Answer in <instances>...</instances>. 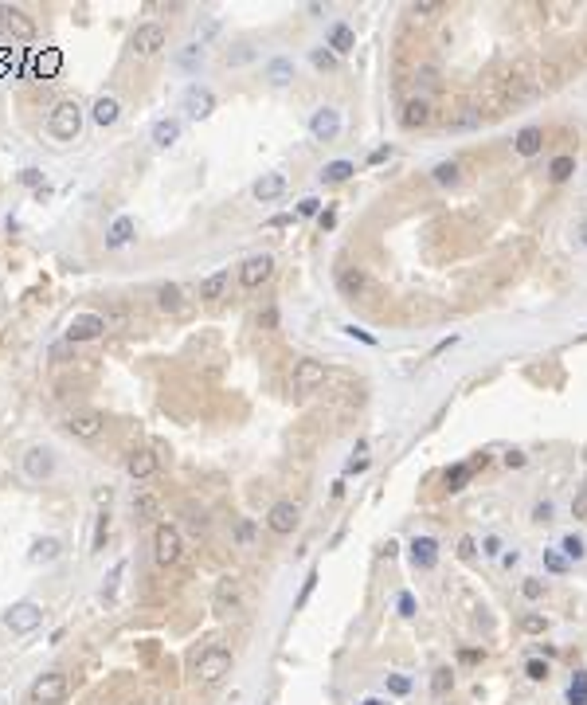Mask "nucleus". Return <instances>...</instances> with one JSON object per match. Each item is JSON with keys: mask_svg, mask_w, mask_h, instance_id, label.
Masks as SVG:
<instances>
[{"mask_svg": "<svg viewBox=\"0 0 587 705\" xmlns=\"http://www.w3.org/2000/svg\"><path fill=\"white\" fill-rule=\"evenodd\" d=\"M82 122H87V110H82L75 99L55 102V110L47 114V138L59 141V145H70V141H79Z\"/></svg>", "mask_w": 587, "mask_h": 705, "instance_id": "obj_1", "label": "nucleus"}, {"mask_svg": "<svg viewBox=\"0 0 587 705\" xmlns=\"http://www.w3.org/2000/svg\"><path fill=\"white\" fill-rule=\"evenodd\" d=\"M28 694L36 705H63L70 697V678L63 674V670H47V674H40L31 682Z\"/></svg>", "mask_w": 587, "mask_h": 705, "instance_id": "obj_2", "label": "nucleus"}, {"mask_svg": "<svg viewBox=\"0 0 587 705\" xmlns=\"http://www.w3.org/2000/svg\"><path fill=\"white\" fill-rule=\"evenodd\" d=\"M184 556V537H180L177 525H169V521H161L157 529H153V560H157L161 568H172Z\"/></svg>", "mask_w": 587, "mask_h": 705, "instance_id": "obj_3", "label": "nucleus"}, {"mask_svg": "<svg viewBox=\"0 0 587 705\" xmlns=\"http://www.w3.org/2000/svg\"><path fill=\"white\" fill-rule=\"evenodd\" d=\"M228 674H231V651L228 646H208V651L196 658V682L200 685H216Z\"/></svg>", "mask_w": 587, "mask_h": 705, "instance_id": "obj_4", "label": "nucleus"}, {"mask_svg": "<svg viewBox=\"0 0 587 705\" xmlns=\"http://www.w3.org/2000/svg\"><path fill=\"white\" fill-rule=\"evenodd\" d=\"M43 623V607L36 599H20V604H12L4 611V627H8L12 635H31L36 627Z\"/></svg>", "mask_w": 587, "mask_h": 705, "instance_id": "obj_5", "label": "nucleus"}, {"mask_svg": "<svg viewBox=\"0 0 587 705\" xmlns=\"http://www.w3.org/2000/svg\"><path fill=\"white\" fill-rule=\"evenodd\" d=\"M67 435L70 439H82V443H90V439H98L102 431H106V416L102 412H94V407H79V412H70L67 416Z\"/></svg>", "mask_w": 587, "mask_h": 705, "instance_id": "obj_6", "label": "nucleus"}, {"mask_svg": "<svg viewBox=\"0 0 587 705\" xmlns=\"http://www.w3.org/2000/svg\"><path fill=\"white\" fill-rule=\"evenodd\" d=\"M51 474H55V451H51L47 443H31V447L24 451V478L47 482Z\"/></svg>", "mask_w": 587, "mask_h": 705, "instance_id": "obj_7", "label": "nucleus"}, {"mask_svg": "<svg viewBox=\"0 0 587 705\" xmlns=\"http://www.w3.org/2000/svg\"><path fill=\"white\" fill-rule=\"evenodd\" d=\"M325 384V365L321 361H298L294 365V377H290V392L294 396H309V392H318V388Z\"/></svg>", "mask_w": 587, "mask_h": 705, "instance_id": "obj_8", "label": "nucleus"}, {"mask_svg": "<svg viewBox=\"0 0 587 705\" xmlns=\"http://www.w3.org/2000/svg\"><path fill=\"white\" fill-rule=\"evenodd\" d=\"M106 333V318L102 314H75V318L67 321V329H63V337L70 341V345H82V341H94Z\"/></svg>", "mask_w": 587, "mask_h": 705, "instance_id": "obj_9", "label": "nucleus"}, {"mask_svg": "<svg viewBox=\"0 0 587 705\" xmlns=\"http://www.w3.org/2000/svg\"><path fill=\"white\" fill-rule=\"evenodd\" d=\"M298 521H302V509H298V502H290V497L274 502L270 514H267V529L270 533H278V537H290L294 529H298Z\"/></svg>", "mask_w": 587, "mask_h": 705, "instance_id": "obj_10", "label": "nucleus"}, {"mask_svg": "<svg viewBox=\"0 0 587 705\" xmlns=\"http://www.w3.org/2000/svg\"><path fill=\"white\" fill-rule=\"evenodd\" d=\"M165 43H169V36H165V28L149 20V24H138V31H133L130 48L138 51V55H145V59H149V55H161V51H165Z\"/></svg>", "mask_w": 587, "mask_h": 705, "instance_id": "obj_11", "label": "nucleus"}, {"mask_svg": "<svg viewBox=\"0 0 587 705\" xmlns=\"http://www.w3.org/2000/svg\"><path fill=\"white\" fill-rule=\"evenodd\" d=\"M270 275H274V255H251L239 267V286L243 290H259Z\"/></svg>", "mask_w": 587, "mask_h": 705, "instance_id": "obj_12", "label": "nucleus"}, {"mask_svg": "<svg viewBox=\"0 0 587 705\" xmlns=\"http://www.w3.org/2000/svg\"><path fill=\"white\" fill-rule=\"evenodd\" d=\"M0 24L12 40H36V20H31L24 8H12V4H0Z\"/></svg>", "mask_w": 587, "mask_h": 705, "instance_id": "obj_13", "label": "nucleus"}, {"mask_svg": "<svg viewBox=\"0 0 587 705\" xmlns=\"http://www.w3.org/2000/svg\"><path fill=\"white\" fill-rule=\"evenodd\" d=\"M243 607V580L239 576H219L216 580V611L231 616Z\"/></svg>", "mask_w": 587, "mask_h": 705, "instance_id": "obj_14", "label": "nucleus"}, {"mask_svg": "<svg viewBox=\"0 0 587 705\" xmlns=\"http://www.w3.org/2000/svg\"><path fill=\"white\" fill-rule=\"evenodd\" d=\"M337 133H341V110H333V106L313 110V118H309V138L313 141H333Z\"/></svg>", "mask_w": 587, "mask_h": 705, "instance_id": "obj_15", "label": "nucleus"}, {"mask_svg": "<svg viewBox=\"0 0 587 705\" xmlns=\"http://www.w3.org/2000/svg\"><path fill=\"white\" fill-rule=\"evenodd\" d=\"M211 110H216V94H211L208 87H200V82H192L188 90H184V114L196 122L211 118Z\"/></svg>", "mask_w": 587, "mask_h": 705, "instance_id": "obj_16", "label": "nucleus"}, {"mask_svg": "<svg viewBox=\"0 0 587 705\" xmlns=\"http://www.w3.org/2000/svg\"><path fill=\"white\" fill-rule=\"evenodd\" d=\"M435 118V106H431L427 94H415V99L403 102V114H399V122L408 129H419V126H427V122Z\"/></svg>", "mask_w": 587, "mask_h": 705, "instance_id": "obj_17", "label": "nucleus"}, {"mask_svg": "<svg viewBox=\"0 0 587 705\" xmlns=\"http://www.w3.org/2000/svg\"><path fill=\"white\" fill-rule=\"evenodd\" d=\"M282 192H286V173H262V177L251 184V196L259 200V204H274Z\"/></svg>", "mask_w": 587, "mask_h": 705, "instance_id": "obj_18", "label": "nucleus"}, {"mask_svg": "<svg viewBox=\"0 0 587 705\" xmlns=\"http://www.w3.org/2000/svg\"><path fill=\"white\" fill-rule=\"evenodd\" d=\"M118 118H121V102L114 94H98L94 106H90V122L98 129H110V126H118Z\"/></svg>", "mask_w": 587, "mask_h": 705, "instance_id": "obj_19", "label": "nucleus"}, {"mask_svg": "<svg viewBox=\"0 0 587 705\" xmlns=\"http://www.w3.org/2000/svg\"><path fill=\"white\" fill-rule=\"evenodd\" d=\"M126 474H130L133 482H145V478H153V474H157V455H153V451H145V447L130 451V455H126Z\"/></svg>", "mask_w": 587, "mask_h": 705, "instance_id": "obj_20", "label": "nucleus"}, {"mask_svg": "<svg viewBox=\"0 0 587 705\" xmlns=\"http://www.w3.org/2000/svg\"><path fill=\"white\" fill-rule=\"evenodd\" d=\"M337 290L345 294L348 302H357L364 290H369V278H364V270L360 267H341L337 270Z\"/></svg>", "mask_w": 587, "mask_h": 705, "instance_id": "obj_21", "label": "nucleus"}, {"mask_svg": "<svg viewBox=\"0 0 587 705\" xmlns=\"http://www.w3.org/2000/svg\"><path fill=\"white\" fill-rule=\"evenodd\" d=\"M157 310L161 314H169V318L184 314V290H180L177 282H161L157 286Z\"/></svg>", "mask_w": 587, "mask_h": 705, "instance_id": "obj_22", "label": "nucleus"}, {"mask_svg": "<svg viewBox=\"0 0 587 705\" xmlns=\"http://www.w3.org/2000/svg\"><path fill=\"white\" fill-rule=\"evenodd\" d=\"M59 556H63V541H59V537H40V541H31V553H28L31 565H55Z\"/></svg>", "mask_w": 587, "mask_h": 705, "instance_id": "obj_23", "label": "nucleus"}, {"mask_svg": "<svg viewBox=\"0 0 587 705\" xmlns=\"http://www.w3.org/2000/svg\"><path fill=\"white\" fill-rule=\"evenodd\" d=\"M149 141L157 145V150H172V145L180 141V122L177 118H157L153 129H149Z\"/></svg>", "mask_w": 587, "mask_h": 705, "instance_id": "obj_24", "label": "nucleus"}, {"mask_svg": "<svg viewBox=\"0 0 587 705\" xmlns=\"http://www.w3.org/2000/svg\"><path fill=\"white\" fill-rule=\"evenodd\" d=\"M262 79H267L270 87H286V82H294V59H286V55H274V59H267V67H262Z\"/></svg>", "mask_w": 587, "mask_h": 705, "instance_id": "obj_25", "label": "nucleus"}, {"mask_svg": "<svg viewBox=\"0 0 587 705\" xmlns=\"http://www.w3.org/2000/svg\"><path fill=\"white\" fill-rule=\"evenodd\" d=\"M486 463H489V455H478L474 463H454V467L447 470V490H450V494H458V490L470 482V474H474L478 467H486Z\"/></svg>", "mask_w": 587, "mask_h": 705, "instance_id": "obj_26", "label": "nucleus"}, {"mask_svg": "<svg viewBox=\"0 0 587 705\" xmlns=\"http://www.w3.org/2000/svg\"><path fill=\"white\" fill-rule=\"evenodd\" d=\"M133 231H138V224H133V216H118L114 224L106 228V247L110 251H118V247H126L133 239Z\"/></svg>", "mask_w": 587, "mask_h": 705, "instance_id": "obj_27", "label": "nucleus"}, {"mask_svg": "<svg viewBox=\"0 0 587 705\" xmlns=\"http://www.w3.org/2000/svg\"><path fill=\"white\" fill-rule=\"evenodd\" d=\"M513 150L521 153V157H537L540 150H544V129H537V126H525L513 138Z\"/></svg>", "mask_w": 587, "mask_h": 705, "instance_id": "obj_28", "label": "nucleus"}, {"mask_svg": "<svg viewBox=\"0 0 587 705\" xmlns=\"http://www.w3.org/2000/svg\"><path fill=\"white\" fill-rule=\"evenodd\" d=\"M333 55H348V51L357 48V31L348 28V24H333L329 28V43H325Z\"/></svg>", "mask_w": 587, "mask_h": 705, "instance_id": "obj_29", "label": "nucleus"}, {"mask_svg": "<svg viewBox=\"0 0 587 705\" xmlns=\"http://www.w3.org/2000/svg\"><path fill=\"white\" fill-rule=\"evenodd\" d=\"M411 556H415V568H435L438 565V545L431 537H415V541H411Z\"/></svg>", "mask_w": 587, "mask_h": 705, "instance_id": "obj_30", "label": "nucleus"}, {"mask_svg": "<svg viewBox=\"0 0 587 705\" xmlns=\"http://www.w3.org/2000/svg\"><path fill=\"white\" fill-rule=\"evenodd\" d=\"M228 270H211L204 282H200V302H219L223 298V290H228Z\"/></svg>", "mask_w": 587, "mask_h": 705, "instance_id": "obj_31", "label": "nucleus"}, {"mask_svg": "<svg viewBox=\"0 0 587 705\" xmlns=\"http://www.w3.org/2000/svg\"><path fill=\"white\" fill-rule=\"evenodd\" d=\"M231 541L239 548H255V541H259V521H255V517H239V521L231 525Z\"/></svg>", "mask_w": 587, "mask_h": 705, "instance_id": "obj_32", "label": "nucleus"}, {"mask_svg": "<svg viewBox=\"0 0 587 705\" xmlns=\"http://www.w3.org/2000/svg\"><path fill=\"white\" fill-rule=\"evenodd\" d=\"M352 173H357L352 161H329L325 169H321V180H325V184H341V180H348Z\"/></svg>", "mask_w": 587, "mask_h": 705, "instance_id": "obj_33", "label": "nucleus"}, {"mask_svg": "<svg viewBox=\"0 0 587 705\" xmlns=\"http://www.w3.org/2000/svg\"><path fill=\"white\" fill-rule=\"evenodd\" d=\"M177 63H180V67H188V71H196L200 63H204V43H200V40L184 43V48L177 51Z\"/></svg>", "mask_w": 587, "mask_h": 705, "instance_id": "obj_34", "label": "nucleus"}, {"mask_svg": "<svg viewBox=\"0 0 587 705\" xmlns=\"http://www.w3.org/2000/svg\"><path fill=\"white\" fill-rule=\"evenodd\" d=\"M153 514H157V494H149V490L133 494V517H138V521H149Z\"/></svg>", "mask_w": 587, "mask_h": 705, "instance_id": "obj_35", "label": "nucleus"}, {"mask_svg": "<svg viewBox=\"0 0 587 705\" xmlns=\"http://www.w3.org/2000/svg\"><path fill=\"white\" fill-rule=\"evenodd\" d=\"M458 173H462V165H458V161H438L435 169H431V177H435V184H443V189H447V184H458Z\"/></svg>", "mask_w": 587, "mask_h": 705, "instance_id": "obj_36", "label": "nucleus"}, {"mask_svg": "<svg viewBox=\"0 0 587 705\" xmlns=\"http://www.w3.org/2000/svg\"><path fill=\"white\" fill-rule=\"evenodd\" d=\"M572 173H576V157H567V153H564V157H556L552 165H548V177L556 180V184H560V180H567Z\"/></svg>", "mask_w": 587, "mask_h": 705, "instance_id": "obj_37", "label": "nucleus"}, {"mask_svg": "<svg viewBox=\"0 0 587 705\" xmlns=\"http://www.w3.org/2000/svg\"><path fill=\"white\" fill-rule=\"evenodd\" d=\"M255 59H259V51L247 48V43H243V48H231V51H228V67H247V63H255Z\"/></svg>", "mask_w": 587, "mask_h": 705, "instance_id": "obj_38", "label": "nucleus"}, {"mask_svg": "<svg viewBox=\"0 0 587 705\" xmlns=\"http://www.w3.org/2000/svg\"><path fill=\"white\" fill-rule=\"evenodd\" d=\"M567 705H587V670H579L572 690H567Z\"/></svg>", "mask_w": 587, "mask_h": 705, "instance_id": "obj_39", "label": "nucleus"}, {"mask_svg": "<svg viewBox=\"0 0 587 705\" xmlns=\"http://www.w3.org/2000/svg\"><path fill=\"white\" fill-rule=\"evenodd\" d=\"M450 685H454V674H450L447 666H438L435 678H431V690H435L438 697H447V694H450Z\"/></svg>", "mask_w": 587, "mask_h": 705, "instance_id": "obj_40", "label": "nucleus"}, {"mask_svg": "<svg viewBox=\"0 0 587 705\" xmlns=\"http://www.w3.org/2000/svg\"><path fill=\"white\" fill-rule=\"evenodd\" d=\"M560 548H564V556H567V560H584V556H587V545L579 541L576 533H572V537H564V545H560Z\"/></svg>", "mask_w": 587, "mask_h": 705, "instance_id": "obj_41", "label": "nucleus"}, {"mask_svg": "<svg viewBox=\"0 0 587 705\" xmlns=\"http://www.w3.org/2000/svg\"><path fill=\"white\" fill-rule=\"evenodd\" d=\"M106 537H110V509H102V514H98V529H94V553L106 548Z\"/></svg>", "mask_w": 587, "mask_h": 705, "instance_id": "obj_42", "label": "nucleus"}, {"mask_svg": "<svg viewBox=\"0 0 587 705\" xmlns=\"http://www.w3.org/2000/svg\"><path fill=\"white\" fill-rule=\"evenodd\" d=\"M313 67H318V71H333V67H337V55H333V51H313Z\"/></svg>", "mask_w": 587, "mask_h": 705, "instance_id": "obj_43", "label": "nucleus"}, {"mask_svg": "<svg viewBox=\"0 0 587 705\" xmlns=\"http://www.w3.org/2000/svg\"><path fill=\"white\" fill-rule=\"evenodd\" d=\"M572 517H576V521H584V517H587V482L579 486L576 502H572Z\"/></svg>", "mask_w": 587, "mask_h": 705, "instance_id": "obj_44", "label": "nucleus"}, {"mask_svg": "<svg viewBox=\"0 0 587 705\" xmlns=\"http://www.w3.org/2000/svg\"><path fill=\"white\" fill-rule=\"evenodd\" d=\"M121 572H126V560H118V565H114V572H110V580H106V599H114V592H118V580H121Z\"/></svg>", "mask_w": 587, "mask_h": 705, "instance_id": "obj_45", "label": "nucleus"}, {"mask_svg": "<svg viewBox=\"0 0 587 705\" xmlns=\"http://www.w3.org/2000/svg\"><path fill=\"white\" fill-rule=\"evenodd\" d=\"M16 180H20L24 189H40V184H43V173H40V169H24Z\"/></svg>", "mask_w": 587, "mask_h": 705, "instance_id": "obj_46", "label": "nucleus"}, {"mask_svg": "<svg viewBox=\"0 0 587 705\" xmlns=\"http://www.w3.org/2000/svg\"><path fill=\"white\" fill-rule=\"evenodd\" d=\"M525 674L533 678V682H544V678H548V662H540V658H533V662L525 666Z\"/></svg>", "mask_w": 587, "mask_h": 705, "instance_id": "obj_47", "label": "nucleus"}, {"mask_svg": "<svg viewBox=\"0 0 587 705\" xmlns=\"http://www.w3.org/2000/svg\"><path fill=\"white\" fill-rule=\"evenodd\" d=\"M411 12H415V16H435V12H443V4H435V0H415Z\"/></svg>", "mask_w": 587, "mask_h": 705, "instance_id": "obj_48", "label": "nucleus"}, {"mask_svg": "<svg viewBox=\"0 0 587 705\" xmlns=\"http://www.w3.org/2000/svg\"><path fill=\"white\" fill-rule=\"evenodd\" d=\"M544 568H548V572H564L567 560H564L560 553H552V548H548V553H544Z\"/></svg>", "mask_w": 587, "mask_h": 705, "instance_id": "obj_49", "label": "nucleus"}, {"mask_svg": "<svg viewBox=\"0 0 587 705\" xmlns=\"http://www.w3.org/2000/svg\"><path fill=\"white\" fill-rule=\"evenodd\" d=\"M313 588H318V572H309V576H306V584H302V596H298V604H294V607H306V599L313 596Z\"/></svg>", "mask_w": 587, "mask_h": 705, "instance_id": "obj_50", "label": "nucleus"}, {"mask_svg": "<svg viewBox=\"0 0 587 705\" xmlns=\"http://www.w3.org/2000/svg\"><path fill=\"white\" fill-rule=\"evenodd\" d=\"M318 212H321V200L318 196H306L298 204V216H318Z\"/></svg>", "mask_w": 587, "mask_h": 705, "instance_id": "obj_51", "label": "nucleus"}, {"mask_svg": "<svg viewBox=\"0 0 587 705\" xmlns=\"http://www.w3.org/2000/svg\"><path fill=\"white\" fill-rule=\"evenodd\" d=\"M388 690H392V694H408V690H411V678L392 674V678H388Z\"/></svg>", "mask_w": 587, "mask_h": 705, "instance_id": "obj_52", "label": "nucleus"}, {"mask_svg": "<svg viewBox=\"0 0 587 705\" xmlns=\"http://www.w3.org/2000/svg\"><path fill=\"white\" fill-rule=\"evenodd\" d=\"M521 627H525V631H528V635H540V631H544V619H540V616H525V619H521Z\"/></svg>", "mask_w": 587, "mask_h": 705, "instance_id": "obj_53", "label": "nucleus"}, {"mask_svg": "<svg viewBox=\"0 0 587 705\" xmlns=\"http://www.w3.org/2000/svg\"><path fill=\"white\" fill-rule=\"evenodd\" d=\"M474 553H478V545H474V537H462V541H458V556H462V560H470Z\"/></svg>", "mask_w": 587, "mask_h": 705, "instance_id": "obj_54", "label": "nucleus"}, {"mask_svg": "<svg viewBox=\"0 0 587 705\" xmlns=\"http://www.w3.org/2000/svg\"><path fill=\"white\" fill-rule=\"evenodd\" d=\"M521 592H525L528 599H540V596H544V584H540V580H525V588H521Z\"/></svg>", "mask_w": 587, "mask_h": 705, "instance_id": "obj_55", "label": "nucleus"}, {"mask_svg": "<svg viewBox=\"0 0 587 705\" xmlns=\"http://www.w3.org/2000/svg\"><path fill=\"white\" fill-rule=\"evenodd\" d=\"M216 31H219V20H216V16H211V20H208V24H204V28H200V31H196V36H200V43H208V40H211V36H216Z\"/></svg>", "mask_w": 587, "mask_h": 705, "instance_id": "obj_56", "label": "nucleus"}, {"mask_svg": "<svg viewBox=\"0 0 587 705\" xmlns=\"http://www.w3.org/2000/svg\"><path fill=\"white\" fill-rule=\"evenodd\" d=\"M533 521H552V502H540V506L533 509Z\"/></svg>", "mask_w": 587, "mask_h": 705, "instance_id": "obj_57", "label": "nucleus"}, {"mask_svg": "<svg viewBox=\"0 0 587 705\" xmlns=\"http://www.w3.org/2000/svg\"><path fill=\"white\" fill-rule=\"evenodd\" d=\"M399 616H415V599H411V592L399 596Z\"/></svg>", "mask_w": 587, "mask_h": 705, "instance_id": "obj_58", "label": "nucleus"}, {"mask_svg": "<svg viewBox=\"0 0 587 705\" xmlns=\"http://www.w3.org/2000/svg\"><path fill=\"white\" fill-rule=\"evenodd\" d=\"M482 553H486V556H498V553H501V541H498V537H486V541H482Z\"/></svg>", "mask_w": 587, "mask_h": 705, "instance_id": "obj_59", "label": "nucleus"}, {"mask_svg": "<svg viewBox=\"0 0 587 705\" xmlns=\"http://www.w3.org/2000/svg\"><path fill=\"white\" fill-rule=\"evenodd\" d=\"M505 467H509V470H513V467H525V455H521V451H509V455H505Z\"/></svg>", "mask_w": 587, "mask_h": 705, "instance_id": "obj_60", "label": "nucleus"}, {"mask_svg": "<svg viewBox=\"0 0 587 705\" xmlns=\"http://www.w3.org/2000/svg\"><path fill=\"white\" fill-rule=\"evenodd\" d=\"M388 157H392V150L384 145V150H376V153H372V165H380V161H388Z\"/></svg>", "mask_w": 587, "mask_h": 705, "instance_id": "obj_61", "label": "nucleus"}, {"mask_svg": "<svg viewBox=\"0 0 587 705\" xmlns=\"http://www.w3.org/2000/svg\"><path fill=\"white\" fill-rule=\"evenodd\" d=\"M576 235H579V243H584V247H587V219H584V224H579V231H576Z\"/></svg>", "mask_w": 587, "mask_h": 705, "instance_id": "obj_62", "label": "nucleus"}, {"mask_svg": "<svg viewBox=\"0 0 587 705\" xmlns=\"http://www.w3.org/2000/svg\"><path fill=\"white\" fill-rule=\"evenodd\" d=\"M360 705H388V702H380V697H369V702H360Z\"/></svg>", "mask_w": 587, "mask_h": 705, "instance_id": "obj_63", "label": "nucleus"}, {"mask_svg": "<svg viewBox=\"0 0 587 705\" xmlns=\"http://www.w3.org/2000/svg\"><path fill=\"white\" fill-rule=\"evenodd\" d=\"M169 705H172V702H169Z\"/></svg>", "mask_w": 587, "mask_h": 705, "instance_id": "obj_64", "label": "nucleus"}]
</instances>
